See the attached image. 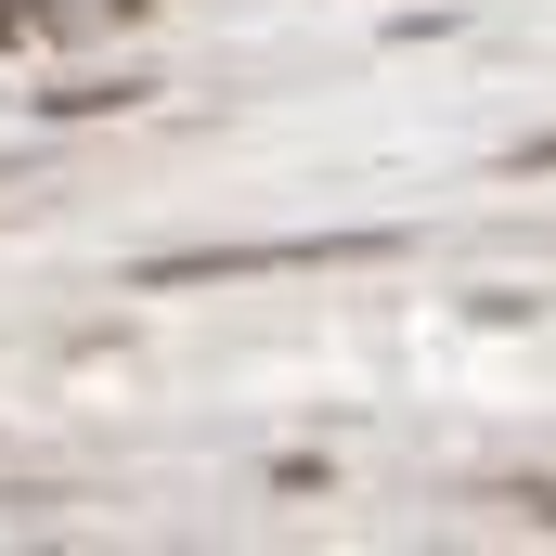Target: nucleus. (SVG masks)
<instances>
[{"mask_svg":"<svg viewBox=\"0 0 556 556\" xmlns=\"http://www.w3.org/2000/svg\"><path fill=\"white\" fill-rule=\"evenodd\" d=\"M117 13H130V0H117Z\"/></svg>","mask_w":556,"mask_h":556,"instance_id":"obj_1","label":"nucleus"}]
</instances>
